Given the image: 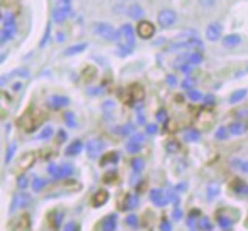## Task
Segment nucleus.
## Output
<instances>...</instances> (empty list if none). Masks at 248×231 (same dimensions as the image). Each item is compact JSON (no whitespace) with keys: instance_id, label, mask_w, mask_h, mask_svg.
Listing matches in <instances>:
<instances>
[{"instance_id":"obj_1","label":"nucleus","mask_w":248,"mask_h":231,"mask_svg":"<svg viewBox=\"0 0 248 231\" xmlns=\"http://www.w3.org/2000/svg\"><path fill=\"white\" fill-rule=\"evenodd\" d=\"M92 31H93V34H96V36L108 41V43H118V41L122 39L120 29H115V27L108 22H95L92 26Z\"/></svg>"},{"instance_id":"obj_2","label":"nucleus","mask_w":248,"mask_h":231,"mask_svg":"<svg viewBox=\"0 0 248 231\" xmlns=\"http://www.w3.org/2000/svg\"><path fill=\"white\" fill-rule=\"evenodd\" d=\"M47 174L52 177V179H68L75 174V167L71 166L69 162H64V164H49L47 166Z\"/></svg>"},{"instance_id":"obj_3","label":"nucleus","mask_w":248,"mask_h":231,"mask_svg":"<svg viewBox=\"0 0 248 231\" xmlns=\"http://www.w3.org/2000/svg\"><path fill=\"white\" fill-rule=\"evenodd\" d=\"M215 120H216V115L211 108H202L201 111L196 115V130L199 132H204V130H209V128L215 125Z\"/></svg>"},{"instance_id":"obj_4","label":"nucleus","mask_w":248,"mask_h":231,"mask_svg":"<svg viewBox=\"0 0 248 231\" xmlns=\"http://www.w3.org/2000/svg\"><path fill=\"white\" fill-rule=\"evenodd\" d=\"M177 22V12L174 9H162L157 14V24L162 29H170Z\"/></svg>"},{"instance_id":"obj_5","label":"nucleus","mask_w":248,"mask_h":231,"mask_svg":"<svg viewBox=\"0 0 248 231\" xmlns=\"http://www.w3.org/2000/svg\"><path fill=\"white\" fill-rule=\"evenodd\" d=\"M31 76V71H29V68H16V69H12L10 73H5V75H2L0 76V88H3L5 85H9V83H12L14 79H27Z\"/></svg>"},{"instance_id":"obj_6","label":"nucleus","mask_w":248,"mask_h":231,"mask_svg":"<svg viewBox=\"0 0 248 231\" xmlns=\"http://www.w3.org/2000/svg\"><path fill=\"white\" fill-rule=\"evenodd\" d=\"M69 14H71V3H66V2H61V0H59L58 5H56L54 10H52L51 19H52V22H56V24H62V22H66Z\"/></svg>"},{"instance_id":"obj_7","label":"nucleus","mask_w":248,"mask_h":231,"mask_svg":"<svg viewBox=\"0 0 248 231\" xmlns=\"http://www.w3.org/2000/svg\"><path fill=\"white\" fill-rule=\"evenodd\" d=\"M135 32H137V36L140 37V39L149 41L155 36V26H154L150 20L142 19V20H139L137 27H135Z\"/></svg>"},{"instance_id":"obj_8","label":"nucleus","mask_w":248,"mask_h":231,"mask_svg":"<svg viewBox=\"0 0 248 231\" xmlns=\"http://www.w3.org/2000/svg\"><path fill=\"white\" fill-rule=\"evenodd\" d=\"M206 41L209 43H218L219 39H223V26L219 22H211L206 27Z\"/></svg>"},{"instance_id":"obj_9","label":"nucleus","mask_w":248,"mask_h":231,"mask_svg":"<svg viewBox=\"0 0 248 231\" xmlns=\"http://www.w3.org/2000/svg\"><path fill=\"white\" fill-rule=\"evenodd\" d=\"M103 149H105V143L101 139H92L85 145V150H86V154H88L90 159H98L101 155V152H103Z\"/></svg>"},{"instance_id":"obj_10","label":"nucleus","mask_w":248,"mask_h":231,"mask_svg":"<svg viewBox=\"0 0 248 231\" xmlns=\"http://www.w3.org/2000/svg\"><path fill=\"white\" fill-rule=\"evenodd\" d=\"M29 202H31V196H29V194H26L24 191H20V192H17V194L14 196L12 202H10L9 211H10V213H16L17 209L27 208V206H29Z\"/></svg>"},{"instance_id":"obj_11","label":"nucleus","mask_w":248,"mask_h":231,"mask_svg":"<svg viewBox=\"0 0 248 231\" xmlns=\"http://www.w3.org/2000/svg\"><path fill=\"white\" fill-rule=\"evenodd\" d=\"M37 123H39V118H37V117H31V111L24 113L22 117L19 118L20 128H24V132H27V134H31V132L36 130Z\"/></svg>"},{"instance_id":"obj_12","label":"nucleus","mask_w":248,"mask_h":231,"mask_svg":"<svg viewBox=\"0 0 248 231\" xmlns=\"http://www.w3.org/2000/svg\"><path fill=\"white\" fill-rule=\"evenodd\" d=\"M135 34H137V32H135V29L132 27V24H124V26L120 27V36H122L120 41H124L122 44H127V46L134 47Z\"/></svg>"},{"instance_id":"obj_13","label":"nucleus","mask_w":248,"mask_h":231,"mask_svg":"<svg viewBox=\"0 0 248 231\" xmlns=\"http://www.w3.org/2000/svg\"><path fill=\"white\" fill-rule=\"evenodd\" d=\"M216 223H218V226L221 230L228 231L230 228H233V225H235V218H233V215L225 213V209H218V215H216Z\"/></svg>"},{"instance_id":"obj_14","label":"nucleus","mask_w":248,"mask_h":231,"mask_svg":"<svg viewBox=\"0 0 248 231\" xmlns=\"http://www.w3.org/2000/svg\"><path fill=\"white\" fill-rule=\"evenodd\" d=\"M36 160H37V152H34V150H29V152H26L22 157H20V160H19V170L24 174L26 170H29L31 167L36 164Z\"/></svg>"},{"instance_id":"obj_15","label":"nucleus","mask_w":248,"mask_h":231,"mask_svg":"<svg viewBox=\"0 0 248 231\" xmlns=\"http://www.w3.org/2000/svg\"><path fill=\"white\" fill-rule=\"evenodd\" d=\"M47 103L49 107H52L54 110H61V108H66L69 105V98L64 96V94H51L47 98Z\"/></svg>"},{"instance_id":"obj_16","label":"nucleus","mask_w":248,"mask_h":231,"mask_svg":"<svg viewBox=\"0 0 248 231\" xmlns=\"http://www.w3.org/2000/svg\"><path fill=\"white\" fill-rule=\"evenodd\" d=\"M150 201H152L154 206H157V208H164V206L167 204V199H166V194H164L162 189H152L150 191Z\"/></svg>"},{"instance_id":"obj_17","label":"nucleus","mask_w":248,"mask_h":231,"mask_svg":"<svg viewBox=\"0 0 248 231\" xmlns=\"http://www.w3.org/2000/svg\"><path fill=\"white\" fill-rule=\"evenodd\" d=\"M125 14H127L132 20H142L145 12L142 5H139V3H130V5L127 7V10H125Z\"/></svg>"},{"instance_id":"obj_18","label":"nucleus","mask_w":248,"mask_h":231,"mask_svg":"<svg viewBox=\"0 0 248 231\" xmlns=\"http://www.w3.org/2000/svg\"><path fill=\"white\" fill-rule=\"evenodd\" d=\"M108 199H110V194H108V191H105V189H100V191H96L95 194H93L92 206H93V208H101V206L107 204Z\"/></svg>"},{"instance_id":"obj_19","label":"nucleus","mask_w":248,"mask_h":231,"mask_svg":"<svg viewBox=\"0 0 248 231\" xmlns=\"http://www.w3.org/2000/svg\"><path fill=\"white\" fill-rule=\"evenodd\" d=\"M118 226V216L115 215H108L101 219V231H117Z\"/></svg>"},{"instance_id":"obj_20","label":"nucleus","mask_w":248,"mask_h":231,"mask_svg":"<svg viewBox=\"0 0 248 231\" xmlns=\"http://www.w3.org/2000/svg\"><path fill=\"white\" fill-rule=\"evenodd\" d=\"M83 150H85V143H83L81 140H73V142L64 149V154L68 157H76V155H79Z\"/></svg>"},{"instance_id":"obj_21","label":"nucleus","mask_w":248,"mask_h":231,"mask_svg":"<svg viewBox=\"0 0 248 231\" xmlns=\"http://www.w3.org/2000/svg\"><path fill=\"white\" fill-rule=\"evenodd\" d=\"M16 31H17L16 26L3 27V29L0 31V46H5L9 41H12L14 36H16Z\"/></svg>"},{"instance_id":"obj_22","label":"nucleus","mask_w":248,"mask_h":231,"mask_svg":"<svg viewBox=\"0 0 248 231\" xmlns=\"http://www.w3.org/2000/svg\"><path fill=\"white\" fill-rule=\"evenodd\" d=\"M221 43L225 47H236L242 44V36L240 34H228V36L223 37Z\"/></svg>"},{"instance_id":"obj_23","label":"nucleus","mask_w":248,"mask_h":231,"mask_svg":"<svg viewBox=\"0 0 248 231\" xmlns=\"http://www.w3.org/2000/svg\"><path fill=\"white\" fill-rule=\"evenodd\" d=\"M219 192H221V187H219V184L211 183V184L206 185V199H208L209 202L215 201V199L219 196Z\"/></svg>"},{"instance_id":"obj_24","label":"nucleus","mask_w":248,"mask_h":231,"mask_svg":"<svg viewBox=\"0 0 248 231\" xmlns=\"http://www.w3.org/2000/svg\"><path fill=\"white\" fill-rule=\"evenodd\" d=\"M228 132H230V135H233V137H238V135H243L247 132V125L243 123V122L236 120L228 127Z\"/></svg>"},{"instance_id":"obj_25","label":"nucleus","mask_w":248,"mask_h":231,"mask_svg":"<svg viewBox=\"0 0 248 231\" xmlns=\"http://www.w3.org/2000/svg\"><path fill=\"white\" fill-rule=\"evenodd\" d=\"M128 94H130V100L132 101H139V100H142V98H144V88H142L140 85H137V83H135V85H132L130 88H128V92H127Z\"/></svg>"},{"instance_id":"obj_26","label":"nucleus","mask_w":248,"mask_h":231,"mask_svg":"<svg viewBox=\"0 0 248 231\" xmlns=\"http://www.w3.org/2000/svg\"><path fill=\"white\" fill-rule=\"evenodd\" d=\"M85 49H88V44L79 43V44H75V46H69L64 52H62V54H64L66 58H71V56H76V54H79V52H83Z\"/></svg>"},{"instance_id":"obj_27","label":"nucleus","mask_w":248,"mask_h":231,"mask_svg":"<svg viewBox=\"0 0 248 231\" xmlns=\"http://www.w3.org/2000/svg\"><path fill=\"white\" fill-rule=\"evenodd\" d=\"M137 206H139V196L127 194L125 196V202L122 204V209H128V211H132V209H135Z\"/></svg>"},{"instance_id":"obj_28","label":"nucleus","mask_w":248,"mask_h":231,"mask_svg":"<svg viewBox=\"0 0 248 231\" xmlns=\"http://www.w3.org/2000/svg\"><path fill=\"white\" fill-rule=\"evenodd\" d=\"M247 94H248V90L247 88H242V90H236V92H233L232 94H230V103L232 105H236V103H240V101H243L247 98Z\"/></svg>"},{"instance_id":"obj_29","label":"nucleus","mask_w":248,"mask_h":231,"mask_svg":"<svg viewBox=\"0 0 248 231\" xmlns=\"http://www.w3.org/2000/svg\"><path fill=\"white\" fill-rule=\"evenodd\" d=\"M118 160H120V154L115 152V150H113V152L105 154V155L101 157V162H100V164L105 167V166H108V164H117Z\"/></svg>"},{"instance_id":"obj_30","label":"nucleus","mask_w":248,"mask_h":231,"mask_svg":"<svg viewBox=\"0 0 248 231\" xmlns=\"http://www.w3.org/2000/svg\"><path fill=\"white\" fill-rule=\"evenodd\" d=\"M232 189L236 192L238 196H245L248 194V184L247 183H243V181H240V179H235L232 183Z\"/></svg>"},{"instance_id":"obj_31","label":"nucleus","mask_w":248,"mask_h":231,"mask_svg":"<svg viewBox=\"0 0 248 231\" xmlns=\"http://www.w3.org/2000/svg\"><path fill=\"white\" fill-rule=\"evenodd\" d=\"M196 228L199 231H213L215 226H213V223H211V219H209V218H206V216H199Z\"/></svg>"},{"instance_id":"obj_32","label":"nucleus","mask_w":248,"mask_h":231,"mask_svg":"<svg viewBox=\"0 0 248 231\" xmlns=\"http://www.w3.org/2000/svg\"><path fill=\"white\" fill-rule=\"evenodd\" d=\"M16 154H17V143L12 142L9 147H7V152H5V166H9L14 159H16Z\"/></svg>"},{"instance_id":"obj_33","label":"nucleus","mask_w":248,"mask_h":231,"mask_svg":"<svg viewBox=\"0 0 248 231\" xmlns=\"http://www.w3.org/2000/svg\"><path fill=\"white\" fill-rule=\"evenodd\" d=\"M46 185H47V181L43 179V177H36V179H34L32 183H31V187H32L34 192L44 191V189H46Z\"/></svg>"},{"instance_id":"obj_34","label":"nucleus","mask_w":248,"mask_h":231,"mask_svg":"<svg viewBox=\"0 0 248 231\" xmlns=\"http://www.w3.org/2000/svg\"><path fill=\"white\" fill-rule=\"evenodd\" d=\"M52 135H54V128L51 127V125H46V127L41 130V134L37 135V140H41V142H44V140H49Z\"/></svg>"},{"instance_id":"obj_35","label":"nucleus","mask_w":248,"mask_h":231,"mask_svg":"<svg viewBox=\"0 0 248 231\" xmlns=\"http://www.w3.org/2000/svg\"><path fill=\"white\" fill-rule=\"evenodd\" d=\"M144 167H145V162L140 157H135V159L132 160V170H134L135 174H140L142 170H144Z\"/></svg>"},{"instance_id":"obj_36","label":"nucleus","mask_w":248,"mask_h":231,"mask_svg":"<svg viewBox=\"0 0 248 231\" xmlns=\"http://www.w3.org/2000/svg\"><path fill=\"white\" fill-rule=\"evenodd\" d=\"M184 139H186L187 142H198V140L201 139V132L199 130H187V132H184Z\"/></svg>"},{"instance_id":"obj_37","label":"nucleus","mask_w":248,"mask_h":231,"mask_svg":"<svg viewBox=\"0 0 248 231\" xmlns=\"http://www.w3.org/2000/svg\"><path fill=\"white\" fill-rule=\"evenodd\" d=\"M29 177H27V174H20L19 179H17V187L20 189V191H26L27 187H29Z\"/></svg>"},{"instance_id":"obj_38","label":"nucleus","mask_w":248,"mask_h":231,"mask_svg":"<svg viewBox=\"0 0 248 231\" xmlns=\"http://www.w3.org/2000/svg\"><path fill=\"white\" fill-rule=\"evenodd\" d=\"M64 122H66V125L68 127H71V128H76V120H75V113L73 111H66L64 113Z\"/></svg>"},{"instance_id":"obj_39","label":"nucleus","mask_w":248,"mask_h":231,"mask_svg":"<svg viewBox=\"0 0 248 231\" xmlns=\"http://www.w3.org/2000/svg\"><path fill=\"white\" fill-rule=\"evenodd\" d=\"M125 223H127V226H130V228H137L139 226V218H137V215H128L127 218H125Z\"/></svg>"},{"instance_id":"obj_40","label":"nucleus","mask_w":248,"mask_h":231,"mask_svg":"<svg viewBox=\"0 0 248 231\" xmlns=\"http://www.w3.org/2000/svg\"><path fill=\"white\" fill-rule=\"evenodd\" d=\"M132 142L139 143V145H144L145 143V134H142V132H135V134H132L130 137Z\"/></svg>"},{"instance_id":"obj_41","label":"nucleus","mask_w":248,"mask_h":231,"mask_svg":"<svg viewBox=\"0 0 248 231\" xmlns=\"http://www.w3.org/2000/svg\"><path fill=\"white\" fill-rule=\"evenodd\" d=\"M117 130H118V134H120V135H132V134H135V132H134V127H132L130 123L122 125V127H118Z\"/></svg>"},{"instance_id":"obj_42","label":"nucleus","mask_w":248,"mask_h":231,"mask_svg":"<svg viewBox=\"0 0 248 231\" xmlns=\"http://www.w3.org/2000/svg\"><path fill=\"white\" fill-rule=\"evenodd\" d=\"M132 49H134V47L127 46V44H118L117 54L118 56H128V54H132Z\"/></svg>"},{"instance_id":"obj_43","label":"nucleus","mask_w":248,"mask_h":231,"mask_svg":"<svg viewBox=\"0 0 248 231\" xmlns=\"http://www.w3.org/2000/svg\"><path fill=\"white\" fill-rule=\"evenodd\" d=\"M216 140H226L230 137V132H228V128L226 127H219L218 128V132H216Z\"/></svg>"},{"instance_id":"obj_44","label":"nucleus","mask_w":248,"mask_h":231,"mask_svg":"<svg viewBox=\"0 0 248 231\" xmlns=\"http://www.w3.org/2000/svg\"><path fill=\"white\" fill-rule=\"evenodd\" d=\"M166 149H167V152H170V154L179 152V142H176V140H169L167 145H166Z\"/></svg>"},{"instance_id":"obj_45","label":"nucleus","mask_w":248,"mask_h":231,"mask_svg":"<svg viewBox=\"0 0 248 231\" xmlns=\"http://www.w3.org/2000/svg\"><path fill=\"white\" fill-rule=\"evenodd\" d=\"M140 149H142V145H139V143H135V142H132V140H128V143H127V152L137 154V152H140Z\"/></svg>"},{"instance_id":"obj_46","label":"nucleus","mask_w":248,"mask_h":231,"mask_svg":"<svg viewBox=\"0 0 248 231\" xmlns=\"http://www.w3.org/2000/svg\"><path fill=\"white\" fill-rule=\"evenodd\" d=\"M187 98H189L191 101H199V100H202V94L198 92V90H189V92H187Z\"/></svg>"},{"instance_id":"obj_47","label":"nucleus","mask_w":248,"mask_h":231,"mask_svg":"<svg viewBox=\"0 0 248 231\" xmlns=\"http://www.w3.org/2000/svg\"><path fill=\"white\" fill-rule=\"evenodd\" d=\"M198 3L202 9H213L216 5V0H198Z\"/></svg>"},{"instance_id":"obj_48","label":"nucleus","mask_w":248,"mask_h":231,"mask_svg":"<svg viewBox=\"0 0 248 231\" xmlns=\"http://www.w3.org/2000/svg\"><path fill=\"white\" fill-rule=\"evenodd\" d=\"M159 132V127L155 123H147L145 125V134L147 135H155Z\"/></svg>"},{"instance_id":"obj_49","label":"nucleus","mask_w":248,"mask_h":231,"mask_svg":"<svg viewBox=\"0 0 248 231\" xmlns=\"http://www.w3.org/2000/svg\"><path fill=\"white\" fill-rule=\"evenodd\" d=\"M194 85H196V81H194L193 78H186L183 81V88L187 90V92H189V90H194Z\"/></svg>"},{"instance_id":"obj_50","label":"nucleus","mask_w":248,"mask_h":231,"mask_svg":"<svg viewBox=\"0 0 248 231\" xmlns=\"http://www.w3.org/2000/svg\"><path fill=\"white\" fill-rule=\"evenodd\" d=\"M49 34H51V24H47L46 31H44V37H43V41H41V44H39L41 47H44L47 44V41H49Z\"/></svg>"},{"instance_id":"obj_51","label":"nucleus","mask_w":248,"mask_h":231,"mask_svg":"<svg viewBox=\"0 0 248 231\" xmlns=\"http://www.w3.org/2000/svg\"><path fill=\"white\" fill-rule=\"evenodd\" d=\"M183 216H184L183 209L176 206V208H174V211H172V219H174V221H181V219H183Z\"/></svg>"},{"instance_id":"obj_52","label":"nucleus","mask_w":248,"mask_h":231,"mask_svg":"<svg viewBox=\"0 0 248 231\" xmlns=\"http://www.w3.org/2000/svg\"><path fill=\"white\" fill-rule=\"evenodd\" d=\"M159 230H160V231H172V223L167 221V219H164V221L160 223Z\"/></svg>"},{"instance_id":"obj_53","label":"nucleus","mask_w":248,"mask_h":231,"mask_svg":"<svg viewBox=\"0 0 248 231\" xmlns=\"http://www.w3.org/2000/svg\"><path fill=\"white\" fill-rule=\"evenodd\" d=\"M155 118H157V122H167V113H166V110H159V111H157Z\"/></svg>"},{"instance_id":"obj_54","label":"nucleus","mask_w":248,"mask_h":231,"mask_svg":"<svg viewBox=\"0 0 248 231\" xmlns=\"http://www.w3.org/2000/svg\"><path fill=\"white\" fill-rule=\"evenodd\" d=\"M202 101H204V103L208 105V108H209V107H213V103H215V98H213L211 94H206V96L202 98Z\"/></svg>"},{"instance_id":"obj_55","label":"nucleus","mask_w":248,"mask_h":231,"mask_svg":"<svg viewBox=\"0 0 248 231\" xmlns=\"http://www.w3.org/2000/svg\"><path fill=\"white\" fill-rule=\"evenodd\" d=\"M115 177H117V172H115V170H110V172L105 176V183H110V181H113Z\"/></svg>"},{"instance_id":"obj_56","label":"nucleus","mask_w":248,"mask_h":231,"mask_svg":"<svg viewBox=\"0 0 248 231\" xmlns=\"http://www.w3.org/2000/svg\"><path fill=\"white\" fill-rule=\"evenodd\" d=\"M166 128L170 132V134H176V125H174L172 122H166Z\"/></svg>"},{"instance_id":"obj_57","label":"nucleus","mask_w":248,"mask_h":231,"mask_svg":"<svg viewBox=\"0 0 248 231\" xmlns=\"http://www.w3.org/2000/svg\"><path fill=\"white\" fill-rule=\"evenodd\" d=\"M58 139L61 140V142H62V140H66V139H68V134H66V130H64V128H62V130H58Z\"/></svg>"},{"instance_id":"obj_58","label":"nucleus","mask_w":248,"mask_h":231,"mask_svg":"<svg viewBox=\"0 0 248 231\" xmlns=\"http://www.w3.org/2000/svg\"><path fill=\"white\" fill-rule=\"evenodd\" d=\"M64 231H76V223H68L64 226Z\"/></svg>"},{"instance_id":"obj_59","label":"nucleus","mask_w":248,"mask_h":231,"mask_svg":"<svg viewBox=\"0 0 248 231\" xmlns=\"http://www.w3.org/2000/svg\"><path fill=\"white\" fill-rule=\"evenodd\" d=\"M167 83H169V85L170 86H174V85H176V76H172V75H170V76H167Z\"/></svg>"},{"instance_id":"obj_60","label":"nucleus","mask_w":248,"mask_h":231,"mask_svg":"<svg viewBox=\"0 0 248 231\" xmlns=\"http://www.w3.org/2000/svg\"><path fill=\"white\" fill-rule=\"evenodd\" d=\"M113 107H115V103L113 101H107V103H105V110H113Z\"/></svg>"},{"instance_id":"obj_61","label":"nucleus","mask_w":248,"mask_h":231,"mask_svg":"<svg viewBox=\"0 0 248 231\" xmlns=\"http://www.w3.org/2000/svg\"><path fill=\"white\" fill-rule=\"evenodd\" d=\"M64 39H66L64 34H62V32H58V39H56V41H58V43H62Z\"/></svg>"},{"instance_id":"obj_62","label":"nucleus","mask_w":248,"mask_h":231,"mask_svg":"<svg viewBox=\"0 0 248 231\" xmlns=\"http://www.w3.org/2000/svg\"><path fill=\"white\" fill-rule=\"evenodd\" d=\"M245 226L248 228V215H247V219H245Z\"/></svg>"},{"instance_id":"obj_63","label":"nucleus","mask_w":248,"mask_h":231,"mask_svg":"<svg viewBox=\"0 0 248 231\" xmlns=\"http://www.w3.org/2000/svg\"><path fill=\"white\" fill-rule=\"evenodd\" d=\"M189 231H198V230H189Z\"/></svg>"}]
</instances>
